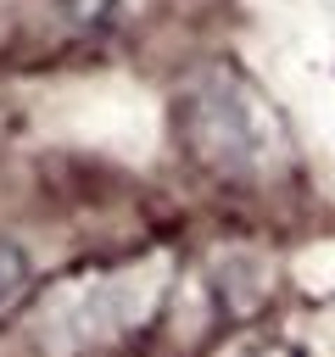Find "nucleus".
Masks as SVG:
<instances>
[{"instance_id": "nucleus-5", "label": "nucleus", "mask_w": 335, "mask_h": 357, "mask_svg": "<svg viewBox=\"0 0 335 357\" xmlns=\"http://www.w3.org/2000/svg\"><path fill=\"white\" fill-rule=\"evenodd\" d=\"M229 357H302L296 346H285V340H274V335H262V340H246L240 351H229Z\"/></svg>"}, {"instance_id": "nucleus-2", "label": "nucleus", "mask_w": 335, "mask_h": 357, "mask_svg": "<svg viewBox=\"0 0 335 357\" xmlns=\"http://www.w3.org/2000/svg\"><path fill=\"white\" fill-rule=\"evenodd\" d=\"M162 296V268H123L106 279H89L73 290V301H61L56 312V340L67 351H95L123 340Z\"/></svg>"}, {"instance_id": "nucleus-3", "label": "nucleus", "mask_w": 335, "mask_h": 357, "mask_svg": "<svg viewBox=\"0 0 335 357\" xmlns=\"http://www.w3.org/2000/svg\"><path fill=\"white\" fill-rule=\"evenodd\" d=\"M28 284H34V262H28V251H22L11 234H0V312L17 307V301L28 296Z\"/></svg>"}, {"instance_id": "nucleus-4", "label": "nucleus", "mask_w": 335, "mask_h": 357, "mask_svg": "<svg viewBox=\"0 0 335 357\" xmlns=\"http://www.w3.org/2000/svg\"><path fill=\"white\" fill-rule=\"evenodd\" d=\"M56 11L78 28V33H106L123 17V0H56Z\"/></svg>"}, {"instance_id": "nucleus-1", "label": "nucleus", "mask_w": 335, "mask_h": 357, "mask_svg": "<svg viewBox=\"0 0 335 357\" xmlns=\"http://www.w3.org/2000/svg\"><path fill=\"white\" fill-rule=\"evenodd\" d=\"M184 151L218 178H268L290 162V134L279 106L229 61L190 73L179 89Z\"/></svg>"}]
</instances>
